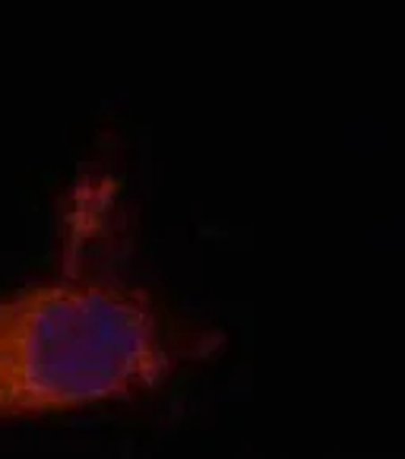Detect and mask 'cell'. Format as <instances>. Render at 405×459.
<instances>
[{"mask_svg": "<svg viewBox=\"0 0 405 459\" xmlns=\"http://www.w3.org/2000/svg\"><path fill=\"white\" fill-rule=\"evenodd\" d=\"M196 342L146 291L61 276L0 298V419L67 412L162 386Z\"/></svg>", "mask_w": 405, "mask_h": 459, "instance_id": "6da1fadb", "label": "cell"}]
</instances>
